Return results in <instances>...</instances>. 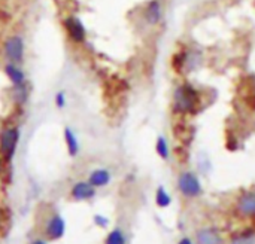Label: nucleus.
<instances>
[{"label":"nucleus","mask_w":255,"mask_h":244,"mask_svg":"<svg viewBox=\"0 0 255 244\" xmlns=\"http://www.w3.org/2000/svg\"><path fill=\"white\" fill-rule=\"evenodd\" d=\"M199 103H200V95L193 85L184 83L175 89V94H173V112L175 113H179V115L196 113L199 109Z\"/></svg>","instance_id":"nucleus-1"},{"label":"nucleus","mask_w":255,"mask_h":244,"mask_svg":"<svg viewBox=\"0 0 255 244\" xmlns=\"http://www.w3.org/2000/svg\"><path fill=\"white\" fill-rule=\"evenodd\" d=\"M19 142V130L16 127H9L0 133V157L4 161H10Z\"/></svg>","instance_id":"nucleus-2"},{"label":"nucleus","mask_w":255,"mask_h":244,"mask_svg":"<svg viewBox=\"0 0 255 244\" xmlns=\"http://www.w3.org/2000/svg\"><path fill=\"white\" fill-rule=\"evenodd\" d=\"M3 54L9 63H21L24 55V42L19 36H10L3 45Z\"/></svg>","instance_id":"nucleus-3"},{"label":"nucleus","mask_w":255,"mask_h":244,"mask_svg":"<svg viewBox=\"0 0 255 244\" xmlns=\"http://www.w3.org/2000/svg\"><path fill=\"white\" fill-rule=\"evenodd\" d=\"M178 186L179 191L185 195V197H197L202 194V185L200 180L197 179L196 174L193 173H182L178 179Z\"/></svg>","instance_id":"nucleus-4"},{"label":"nucleus","mask_w":255,"mask_h":244,"mask_svg":"<svg viewBox=\"0 0 255 244\" xmlns=\"http://www.w3.org/2000/svg\"><path fill=\"white\" fill-rule=\"evenodd\" d=\"M64 27L69 34V39L75 43H81L87 37V30L82 24V21L76 16H67L64 19Z\"/></svg>","instance_id":"nucleus-5"},{"label":"nucleus","mask_w":255,"mask_h":244,"mask_svg":"<svg viewBox=\"0 0 255 244\" xmlns=\"http://www.w3.org/2000/svg\"><path fill=\"white\" fill-rule=\"evenodd\" d=\"M143 16H145V21L149 25L158 24L161 21V16H163L161 1L160 0H151V1H148V4L145 6V10H143Z\"/></svg>","instance_id":"nucleus-6"},{"label":"nucleus","mask_w":255,"mask_h":244,"mask_svg":"<svg viewBox=\"0 0 255 244\" xmlns=\"http://www.w3.org/2000/svg\"><path fill=\"white\" fill-rule=\"evenodd\" d=\"M94 194H96L94 186H93L90 182H78V183L72 188V197H73L75 200H79V201H82V200H90V198L94 197Z\"/></svg>","instance_id":"nucleus-7"},{"label":"nucleus","mask_w":255,"mask_h":244,"mask_svg":"<svg viewBox=\"0 0 255 244\" xmlns=\"http://www.w3.org/2000/svg\"><path fill=\"white\" fill-rule=\"evenodd\" d=\"M238 210L242 215L247 216H254L255 215V191L253 192H247L239 198L238 203Z\"/></svg>","instance_id":"nucleus-8"},{"label":"nucleus","mask_w":255,"mask_h":244,"mask_svg":"<svg viewBox=\"0 0 255 244\" xmlns=\"http://www.w3.org/2000/svg\"><path fill=\"white\" fill-rule=\"evenodd\" d=\"M63 234H64V221L60 216H54L46 227V236L52 240H57L63 237Z\"/></svg>","instance_id":"nucleus-9"},{"label":"nucleus","mask_w":255,"mask_h":244,"mask_svg":"<svg viewBox=\"0 0 255 244\" xmlns=\"http://www.w3.org/2000/svg\"><path fill=\"white\" fill-rule=\"evenodd\" d=\"M197 242L199 244H223L220 234L212 228H205L197 233Z\"/></svg>","instance_id":"nucleus-10"},{"label":"nucleus","mask_w":255,"mask_h":244,"mask_svg":"<svg viewBox=\"0 0 255 244\" xmlns=\"http://www.w3.org/2000/svg\"><path fill=\"white\" fill-rule=\"evenodd\" d=\"M4 73H6V76L9 78V81H10L13 85H18V83L25 82V75H24V72H22L21 69H18L13 63L6 64Z\"/></svg>","instance_id":"nucleus-11"},{"label":"nucleus","mask_w":255,"mask_h":244,"mask_svg":"<svg viewBox=\"0 0 255 244\" xmlns=\"http://www.w3.org/2000/svg\"><path fill=\"white\" fill-rule=\"evenodd\" d=\"M111 182V174L108 170L105 168H100V170H96L91 173L90 176V183L94 186V188H99V186H105Z\"/></svg>","instance_id":"nucleus-12"},{"label":"nucleus","mask_w":255,"mask_h":244,"mask_svg":"<svg viewBox=\"0 0 255 244\" xmlns=\"http://www.w3.org/2000/svg\"><path fill=\"white\" fill-rule=\"evenodd\" d=\"M64 140H66V145H67L69 155L70 157H76L78 152H79V142H78L75 133L69 127L64 128Z\"/></svg>","instance_id":"nucleus-13"},{"label":"nucleus","mask_w":255,"mask_h":244,"mask_svg":"<svg viewBox=\"0 0 255 244\" xmlns=\"http://www.w3.org/2000/svg\"><path fill=\"white\" fill-rule=\"evenodd\" d=\"M27 97H28V88H27L25 82L13 85V88H12V100L16 104H24L27 101Z\"/></svg>","instance_id":"nucleus-14"},{"label":"nucleus","mask_w":255,"mask_h":244,"mask_svg":"<svg viewBox=\"0 0 255 244\" xmlns=\"http://www.w3.org/2000/svg\"><path fill=\"white\" fill-rule=\"evenodd\" d=\"M155 149H157V154L163 158V160H167L169 155H170V149H169V143L164 137H158L157 139V145H155Z\"/></svg>","instance_id":"nucleus-15"},{"label":"nucleus","mask_w":255,"mask_h":244,"mask_svg":"<svg viewBox=\"0 0 255 244\" xmlns=\"http://www.w3.org/2000/svg\"><path fill=\"white\" fill-rule=\"evenodd\" d=\"M155 200H157V204H158L160 207H167V206L170 204V201H172V200H170V195L166 192L164 188H158Z\"/></svg>","instance_id":"nucleus-16"},{"label":"nucleus","mask_w":255,"mask_h":244,"mask_svg":"<svg viewBox=\"0 0 255 244\" xmlns=\"http://www.w3.org/2000/svg\"><path fill=\"white\" fill-rule=\"evenodd\" d=\"M106 244H126V239H124V236H123V233L120 230H115L108 236Z\"/></svg>","instance_id":"nucleus-17"},{"label":"nucleus","mask_w":255,"mask_h":244,"mask_svg":"<svg viewBox=\"0 0 255 244\" xmlns=\"http://www.w3.org/2000/svg\"><path fill=\"white\" fill-rule=\"evenodd\" d=\"M253 242H254V234L253 233H248V234H244V236L236 237L232 244H253Z\"/></svg>","instance_id":"nucleus-18"},{"label":"nucleus","mask_w":255,"mask_h":244,"mask_svg":"<svg viewBox=\"0 0 255 244\" xmlns=\"http://www.w3.org/2000/svg\"><path fill=\"white\" fill-rule=\"evenodd\" d=\"M55 106L58 109H63L66 106V95H64V92H57L55 94Z\"/></svg>","instance_id":"nucleus-19"},{"label":"nucleus","mask_w":255,"mask_h":244,"mask_svg":"<svg viewBox=\"0 0 255 244\" xmlns=\"http://www.w3.org/2000/svg\"><path fill=\"white\" fill-rule=\"evenodd\" d=\"M94 221H96V224H99L100 227H106V225H108V219H105V218H102V216H96Z\"/></svg>","instance_id":"nucleus-20"},{"label":"nucleus","mask_w":255,"mask_h":244,"mask_svg":"<svg viewBox=\"0 0 255 244\" xmlns=\"http://www.w3.org/2000/svg\"><path fill=\"white\" fill-rule=\"evenodd\" d=\"M178 244H193V243H191V240H190V239H184V240H181Z\"/></svg>","instance_id":"nucleus-21"},{"label":"nucleus","mask_w":255,"mask_h":244,"mask_svg":"<svg viewBox=\"0 0 255 244\" xmlns=\"http://www.w3.org/2000/svg\"><path fill=\"white\" fill-rule=\"evenodd\" d=\"M33 244H45V243H43V242H40V240H39V242H34V243H33Z\"/></svg>","instance_id":"nucleus-22"},{"label":"nucleus","mask_w":255,"mask_h":244,"mask_svg":"<svg viewBox=\"0 0 255 244\" xmlns=\"http://www.w3.org/2000/svg\"><path fill=\"white\" fill-rule=\"evenodd\" d=\"M0 168H1V161H0Z\"/></svg>","instance_id":"nucleus-23"}]
</instances>
